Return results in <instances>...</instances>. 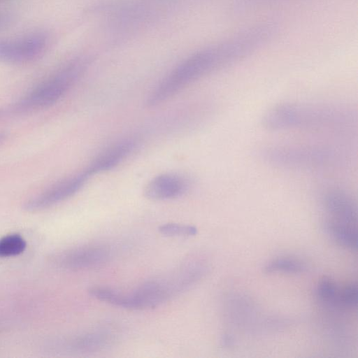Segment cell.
<instances>
[{"label": "cell", "mask_w": 358, "mask_h": 358, "mask_svg": "<svg viewBox=\"0 0 358 358\" xmlns=\"http://www.w3.org/2000/svg\"><path fill=\"white\" fill-rule=\"evenodd\" d=\"M110 255V252L107 246L89 244L62 252L56 257V261L65 268H90L107 262Z\"/></svg>", "instance_id": "cell-7"}, {"label": "cell", "mask_w": 358, "mask_h": 358, "mask_svg": "<svg viewBox=\"0 0 358 358\" xmlns=\"http://www.w3.org/2000/svg\"><path fill=\"white\" fill-rule=\"evenodd\" d=\"M27 247L25 240L19 234H10L0 238V257H8L22 253Z\"/></svg>", "instance_id": "cell-13"}, {"label": "cell", "mask_w": 358, "mask_h": 358, "mask_svg": "<svg viewBox=\"0 0 358 358\" xmlns=\"http://www.w3.org/2000/svg\"><path fill=\"white\" fill-rule=\"evenodd\" d=\"M352 110L332 104L285 103L273 106L263 117L268 130L341 128L355 120Z\"/></svg>", "instance_id": "cell-2"}, {"label": "cell", "mask_w": 358, "mask_h": 358, "mask_svg": "<svg viewBox=\"0 0 358 358\" xmlns=\"http://www.w3.org/2000/svg\"><path fill=\"white\" fill-rule=\"evenodd\" d=\"M267 164L285 168H315L332 165L340 159L334 148L315 145H268L258 151Z\"/></svg>", "instance_id": "cell-4"}, {"label": "cell", "mask_w": 358, "mask_h": 358, "mask_svg": "<svg viewBox=\"0 0 358 358\" xmlns=\"http://www.w3.org/2000/svg\"><path fill=\"white\" fill-rule=\"evenodd\" d=\"M4 139V135L2 134H0V143L3 141Z\"/></svg>", "instance_id": "cell-16"}, {"label": "cell", "mask_w": 358, "mask_h": 358, "mask_svg": "<svg viewBox=\"0 0 358 358\" xmlns=\"http://www.w3.org/2000/svg\"><path fill=\"white\" fill-rule=\"evenodd\" d=\"M161 234L166 236H192L197 234V229L192 225L166 223L159 227Z\"/></svg>", "instance_id": "cell-14"}, {"label": "cell", "mask_w": 358, "mask_h": 358, "mask_svg": "<svg viewBox=\"0 0 358 358\" xmlns=\"http://www.w3.org/2000/svg\"><path fill=\"white\" fill-rule=\"evenodd\" d=\"M243 55V45L234 36L204 50L178 66L161 81L148 95L147 106L155 107L162 103L191 83L241 60Z\"/></svg>", "instance_id": "cell-1"}, {"label": "cell", "mask_w": 358, "mask_h": 358, "mask_svg": "<svg viewBox=\"0 0 358 358\" xmlns=\"http://www.w3.org/2000/svg\"><path fill=\"white\" fill-rule=\"evenodd\" d=\"M340 290L333 280L324 277L319 282L316 292L321 302L328 306H337L340 305Z\"/></svg>", "instance_id": "cell-12"}, {"label": "cell", "mask_w": 358, "mask_h": 358, "mask_svg": "<svg viewBox=\"0 0 358 358\" xmlns=\"http://www.w3.org/2000/svg\"><path fill=\"white\" fill-rule=\"evenodd\" d=\"M137 144L134 138L121 139L99 153L85 169L90 176L111 170L127 159Z\"/></svg>", "instance_id": "cell-9"}, {"label": "cell", "mask_w": 358, "mask_h": 358, "mask_svg": "<svg viewBox=\"0 0 358 358\" xmlns=\"http://www.w3.org/2000/svg\"><path fill=\"white\" fill-rule=\"evenodd\" d=\"M266 273H299L306 269L305 264L293 257H278L268 262L264 266Z\"/></svg>", "instance_id": "cell-11"}, {"label": "cell", "mask_w": 358, "mask_h": 358, "mask_svg": "<svg viewBox=\"0 0 358 358\" xmlns=\"http://www.w3.org/2000/svg\"><path fill=\"white\" fill-rule=\"evenodd\" d=\"M82 71V67L76 64L50 77L14 103L12 113L24 114L55 104L69 91Z\"/></svg>", "instance_id": "cell-5"}, {"label": "cell", "mask_w": 358, "mask_h": 358, "mask_svg": "<svg viewBox=\"0 0 358 358\" xmlns=\"http://www.w3.org/2000/svg\"><path fill=\"white\" fill-rule=\"evenodd\" d=\"M339 302L341 306L356 307L357 304V285L352 283L341 289Z\"/></svg>", "instance_id": "cell-15"}, {"label": "cell", "mask_w": 358, "mask_h": 358, "mask_svg": "<svg viewBox=\"0 0 358 358\" xmlns=\"http://www.w3.org/2000/svg\"><path fill=\"white\" fill-rule=\"evenodd\" d=\"M90 177L85 169H83L79 173L64 178L27 201L24 205V208L27 211L34 212L57 204L77 193Z\"/></svg>", "instance_id": "cell-6"}, {"label": "cell", "mask_w": 358, "mask_h": 358, "mask_svg": "<svg viewBox=\"0 0 358 358\" xmlns=\"http://www.w3.org/2000/svg\"><path fill=\"white\" fill-rule=\"evenodd\" d=\"M110 341V336L106 333L90 332L72 338L68 346L74 351L94 352L108 346Z\"/></svg>", "instance_id": "cell-10"}, {"label": "cell", "mask_w": 358, "mask_h": 358, "mask_svg": "<svg viewBox=\"0 0 358 358\" xmlns=\"http://www.w3.org/2000/svg\"><path fill=\"white\" fill-rule=\"evenodd\" d=\"M185 176L176 173H166L153 178L145 186V196L154 201L176 199L185 194L190 187Z\"/></svg>", "instance_id": "cell-8"}, {"label": "cell", "mask_w": 358, "mask_h": 358, "mask_svg": "<svg viewBox=\"0 0 358 358\" xmlns=\"http://www.w3.org/2000/svg\"><path fill=\"white\" fill-rule=\"evenodd\" d=\"M324 228L339 245L356 248L357 246V211L352 198L343 191L332 189L323 197Z\"/></svg>", "instance_id": "cell-3"}]
</instances>
